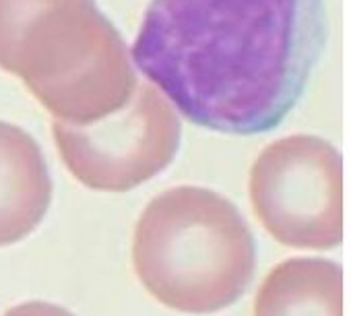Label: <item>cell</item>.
Here are the masks:
<instances>
[{"label": "cell", "instance_id": "obj_3", "mask_svg": "<svg viewBox=\"0 0 351 316\" xmlns=\"http://www.w3.org/2000/svg\"><path fill=\"white\" fill-rule=\"evenodd\" d=\"M132 265L163 306L213 314L238 302L256 269L254 236L234 203L201 186H176L141 213Z\"/></svg>", "mask_w": 351, "mask_h": 316}, {"label": "cell", "instance_id": "obj_5", "mask_svg": "<svg viewBox=\"0 0 351 316\" xmlns=\"http://www.w3.org/2000/svg\"><path fill=\"white\" fill-rule=\"evenodd\" d=\"M52 132L75 180L91 191L126 193L171 164L182 128L163 93L138 81L130 101L112 116L87 126L56 120Z\"/></svg>", "mask_w": 351, "mask_h": 316}, {"label": "cell", "instance_id": "obj_6", "mask_svg": "<svg viewBox=\"0 0 351 316\" xmlns=\"http://www.w3.org/2000/svg\"><path fill=\"white\" fill-rule=\"evenodd\" d=\"M52 203L42 147L21 126L0 120V246L27 238Z\"/></svg>", "mask_w": 351, "mask_h": 316}, {"label": "cell", "instance_id": "obj_4", "mask_svg": "<svg viewBox=\"0 0 351 316\" xmlns=\"http://www.w3.org/2000/svg\"><path fill=\"white\" fill-rule=\"evenodd\" d=\"M250 203L281 244L330 250L343 238V168L339 151L293 134L269 145L250 170Z\"/></svg>", "mask_w": 351, "mask_h": 316}, {"label": "cell", "instance_id": "obj_1", "mask_svg": "<svg viewBox=\"0 0 351 316\" xmlns=\"http://www.w3.org/2000/svg\"><path fill=\"white\" fill-rule=\"evenodd\" d=\"M326 36L324 0H151L130 54L189 122L250 136L300 104Z\"/></svg>", "mask_w": 351, "mask_h": 316}, {"label": "cell", "instance_id": "obj_8", "mask_svg": "<svg viewBox=\"0 0 351 316\" xmlns=\"http://www.w3.org/2000/svg\"><path fill=\"white\" fill-rule=\"evenodd\" d=\"M3 316H75V314L50 302H25L7 310Z\"/></svg>", "mask_w": 351, "mask_h": 316}, {"label": "cell", "instance_id": "obj_2", "mask_svg": "<svg viewBox=\"0 0 351 316\" xmlns=\"http://www.w3.org/2000/svg\"><path fill=\"white\" fill-rule=\"evenodd\" d=\"M0 69L73 126L122 110L138 83L126 42L95 0H0Z\"/></svg>", "mask_w": 351, "mask_h": 316}, {"label": "cell", "instance_id": "obj_7", "mask_svg": "<svg viewBox=\"0 0 351 316\" xmlns=\"http://www.w3.org/2000/svg\"><path fill=\"white\" fill-rule=\"evenodd\" d=\"M254 316H343V271L324 258H291L263 281Z\"/></svg>", "mask_w": 351, "mask_h": 316}]
</instances>
